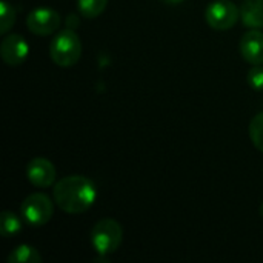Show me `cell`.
<instances>
[{
    "label": "cell",
    "mask_w": 263,
    "mask_h": 263,
    "mask_svg": "<svg viewBox=\"0 0 263 263\" xmlns=\"http://www.w3.org/2000/svg\"><path fill=\"white\" fill-rule=\"evenodd\" d=\"M54 203L66 214L86 213L97 199V188L85 176H66L60 179L52 190Z\"/></svg>",
    "instance_id": "1"
},
{
    "label": "cell",
    "mask_w": 263,
    "mask_h": 263,
    "mask_svg": "<svg viewBox=\"0 0 263 263\" xmlns=\"http://www.w3.org/2000/svg\"><path fill=\"white\" fill-rule=\"evenodd\" d=\"M82 40L72 28L59 31L49 42V57L60 68L74 66L82 57Z\"/></svg>",
    "instance_id": "2"
},
{
    "label": "cell",
    "mask_w": 263,
    "mask_h": 263,
    "mask_svg": "<svg viewBox=\"0 0 263 263\" xmlns=\"http://www.w3.org/2000/svg\"><path fill=\"white\" fill-rule=\"evenodd\" d=\"M123 242V228L114 219H102L91 230V245L99 256H109Z\"/></svg>",
    "instance_id": "3"
},
{
    "label": "cell",
    "mask_w": 263,
    "mask_h": 263,
    "mask_svg": "<svg viewBox=\"0 0 263 263\" xmlns=\"http://www.w3.org/2000/svg\"><path fill=\"white\" fill-rule=\"evenodd\" d=\"M20 214L29 227H43L51 220L54 214L52 200L43 193H32L22 202Z\"/></svg>",
    "instance_id": "4"
},
{
    "label": "cell",
    "mask_w": 263,
    "mask_h": 263,
    "mask_svg": "<svg viewBox=\"0 0 263 263\" xmlns=\"http://www.w3.org/2000/svg\"><path fill=\"white\" fill-rule=\"evenodd\" d=\"M240 18V8L231 0H216L205 9V20L216 31L231 29Z\"/></svg>",
    "instance_id": "5"
},
{
    "label": "cell",
    "mask_w": 263,
    "mask_h": 263,
    "mask_svg": "<svg viewBox=\"0 0 263 263\" xmlns=\"http://www.w3.org/2000/svg\"><path fill=\"white\" fill-rule=\"evenodd\" d=\"M62 23L60 14L48 6H39L32 9L26 17V28L35 35H51L59 31Z\"/></svg>",
    "instance_id": "6"
},
{
    "label": "cell",
    "mask_w": 263,
    "mask_h": 263,
    "mask_svg": "<svg viewBox=\"0 0 263 263\" xmlns=\"http://www.w3.org/2000/svg\"><path fill=\"white\" fill-rule=\"evenodd\" d=\"M29 54L28 42L20 34H8L0 43V55L8 66L22 65Z\"/></svg>",
    "instance_id": "7"
},
{
    "label": "cell",
    "mask_w": 263,
    "mask_h": 263,
    "mask_svg": "<svg viewBox=\"0 0 263 263\" xmlns=\"http://www.w3.org/2000/svg\"><path fill=\"white\" fill-rule=\"evenodd\" d=\"M25 174H26V179L29 180V183L37 188H48V186L54 185L55 177H57V171H55L52 162H49L45 157L32 159L26 165Z\"/></svg>",
    "instance_id": "8"
},
{
    "label": "cell",
    "mask_w": 263,
    "mask_h": 263,
    "mask_svg": "<svg viewBox=\"0 0 263 263\" xmlns=\"http://www.w3.org/2000/svg\"><path fill=\"white\" fill-rule=\"evenodd\" d=\"M243 60L250 65H263V32L260 29L247 31L239 43Z\"/></svg>",
    "instance_id": "9"
},
{
    "label": "cell",
    "mask_w": 263,
    "mask_h": 263,
    "mask_svg": "<svg viewBox=\"0 0 263 263\" xmlns=\"http://www.w3.org/2000/svg\"><path fill=\"white\" fill-rule=\"evenodd\" d=\"M240 20L251 29L263 28V0H243L240 6Z\"/></svg>",
    "instance_id": "10"
},
{
    "label": "cell",
    "mask_w": 263,
    "mask_h": 263,
    "mask_svg": "<svg viewBox=\"0 0 263 263\" xmlns=\"http://www.w3.org/2000/svg\"><path fill=\"white\" fill-rule=\"evenodd\" d=\"M42 260L40 253L31 245H18L8 256V263H42Z\"/></svg>",
    "instance_id": "11"
},
{
    "label": "cell",
    "mask_w": 263,
    "mask_h": 263,
    "mask_svg": "<svg viewBox=\"0 0 263 263\" xmlns=\"http://www.w3.org/2000/svg\"><path fill=\"white\" fill-rule=\"evenodd\" d=\"M108 6V0H77V9L85 18L99 17Z\"/></svg>",
    "instance_id": "12"
},
{
    "label": "cell",
    "mask_w": 263,
    "mask_h": 263,
    "mask_svg": "<svg viewBox=\"0 0 263 263\" xmlns=\"http://www.w3.org/2000/svg\"><path fill=\"white\" fill-rule=\"evenodd\" d=\"M22 230V220L12 211H3L0 214V234L3 237L15 236Z\"/></svg>",
    "instance_id": "13"
},
{
    "label": "cell",
    "mask_w": 263,
    "mask_h": 263,
    "mask_svg": "<svg viewBox=\"0 0 263 263\" xmlns=\"http://www.w3.org/2000/svg\"><path fill=\"white\" fill-rule=\"evenodd\" d=\"M15 23V9L6 0L0 2V34H8Z\"/></svg>",
    "instance_id": "14"
},
{
    "label": "cell",
    "mask_w": 263,
    "mask_h": 263,
    "mask_svg": "<svg viewBox=\"0 0 263 263\" xmlns=\"http://www.w3.org/2000/svg\"><path fill=\"white\" fill-rule=\"evenodd\" d=\"M250 139L253 145L263 153V112H259L253 117L250 123Z\"/></svg>",
    "instance_id": "15"
},
{
    "label": "cell",
    "mask_w": 263,
    "mask_h": 263,
    "mask_svg": "<svg viewBox=\"0 0 263 263\" xmlns=\"http://www.w3.org/2000/svg\"><path fill=\"white\" fill-rule=\"evenodd\" d=\"M247 82L253 89L263 91V65H253L247 74Z\"/></svg>",
    "instance_id": "16"
},
{
    "label": "cell",
    "mask_w": 263,
    "mask_h": 263,
    "mask_svg": "<svg viewBox=\"0 0 263 263\" xmlns=\"http://www.w3.org/2000/svg\"><path fill=\"white\" fill-rule=\"evenodd\" d=\"M259 211H260V216L263 217V202H262V205H260V208H259Z\"/></svg>",
    "instance_id": "17"
},
{
    "label": "cell",
    "mask_w": 263,
    "mask_h": 263,
    "mask_svg": "<svg viewBox=\"0 0 263 263\" xmlns=\"http://www.w3.org/2000/svg\"><path fill=\"white\" fill-rule=\"evenodd\" d=\"M168 2H171V3H179V2H182V0H168Z\"/></svg>",
    "instance_id": "18"
}]
</instances>
